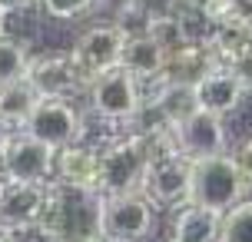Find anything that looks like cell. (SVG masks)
<instances>
[{"label": "cell", "mask_w": 252, "mask_h": 242, "mask_svg": "<svg viewBox=\"0 0 252 242\" xmlns=\"http://www.w3.org/2000/svg\"><path fill=\"white\" fill-rule=\"evenodd\" d=\"M150 146L136 129L123 136H113L100 146L103 166V192L100 196H123V192H143V179L150 173Z\"/></svg>", "instance_id": "6da1fadb"}, {"label": "cell", "mask_w": 252, "mask_h": 242, "mask_svg": "<svg viewBox=\"0 0 252 242\" xmlns=\"http://www.w3.org/2000/svg\"><path fill=\"white\" fill-rule=\"evenodd\" d=\"M249 192V182L242 176L236 156H213V159H199L192 163V203L206 206L219 216H226L229 209L246 199Z\"/></svg>", "instance_id": "7a4b0ae2"}, {"label": "cell", "mask_w": 252, "mask_h": 242, "mask_svg": "<svg viewBox=\"0 0 252 242\" xmlns=\"http://www.w3.org/2000/svg\"><path fill=\"white\" fill-rule=\"evenodd\" d=\"M156 206L143 192L96 196V236L103 242H143L153 232Z\"/></svg>", "instance_id": "3957f363"}, {"label": "cell", "mask_w": 252, "mask_h": 242, "mask_svg": "<svg viewBox=\"0 0 252 242\" xmlns=\"http://www.w3.org/2000/svg\"><path fill=\"white\" fill-rule=\"evenodd\" d=\"M90 93V106H93V113L106 120V123H136L139 113H143V106H146V90L139 83L129 70L123 66H116L110 73H103L96 77L93 83L87 87Z\"/></svg>", "instance_id": "277c9868"}, {"label": "cell", "mask_w": 252, "mask_h": 242, "mask_svg": "<svg viewBox=\"0 0 252 242\" xmlns=\"http://www.w3.org/2000/svg\"><path fill=\"white\" fill-rule=\"evenodd\" d=\"M0 173L7 182H40L50 186L57 182V150L40 143L30 133H13V140L7 143V150L0 156Z\"/></svg>", "instance_id": "5b68a950"}, {"label": "cell", "mask_w": 252, "mask_h": 242, "mask_svg": "<svg viewBox=\"0 0 252 242\" xmlns=\"http://www.w3.org/2000/svg\"><path fill=\"white\" fill-rule=\"evenodd\" d=\"M143 196L159 209H183L192 203V159L183 153L153 159L143 179Z\"/></svg>", "instance_id": "8992f818"}, {"label": "cell", "mask_w": 252, "mask_h": 242, "mask_svg": "<svg viewBox=\"0 0 252 242\" xmlns=\"http://www.w3.org/2000/svg\"><path fill=\"white\" fill-rule=\"evenodd\" d=\"M123 47H126V37L120 33V27H116L113 20H110V24H93L76 37V43L70 50H73L76 66H80L83 77H87V87L96 77H103V73H110V70L120 66Z\"/></svg>", "instance_id": "52a82bcc"}, {"label": "cell", "mask_w": 252, "mask_h": 242, "mask_svg": "<svg viewBox=\"0 0 252 242\" xmlns=\"http://www.w3.org/2000/svg\"><path fill=\"white\" fill-rule=\"evenodd\" d=\"M27 80L37 87V93L43 100H70L73 93H80L87 87V77L76 66L73 50H47L30 57Z\"/></svg>", "instance_id": "ba28073f"}, {"label": "cell", "mask_w": 252, "mask_h": 242, "mask_svg": "<svg viewBox=\"0 0 252 242\" xmlns=\"http://www.w3.org/2000/svg\"><path fill=\"white\" fill-rule=\"evenodd\" d=\"M24 133L37 136L40 143H47V146H53L60 153V150H66V146L83 140L87 123H83L80 110L70 100H40L33 116L27 120Z\"/></svg>", "instance_id": "9c48e42d"}, {"label": "cell", "mask_w": 252, "mask_h": 242, "mask_svg": "<svg viewBox=\"0 0 252 242\" xmlns=\"http://www.w3.org/2000/svg\"><path fill=\"white\" fill-rule=\"evenodd\" d=\"M53 186V182H50ZM50 186L40 182H3L0 186V229L3 232H33L43 219Z\"/></svg>", "instance_id": "30bf717a"}, {"label": "cell", "mask_w": 252, "mask_h": 242, "mask_svg": "<svg viewBox=\"0 0 252 242\" xmlns=\"http://www.w3.org/2000/svg\"><path fill=\"white\" fill-rule=\"evenodd\" d=\"M57 182L70 192L100 196L103 192V166H100V146L73 143L57 153Z\"/></svg>", "instance_id": "8fae6325"}, {"label": "cell", "mask_w": 252, "mask_h": 242, "mask_svg": "<svg viewBox=\"0 0 252 242\" xmlns=\"http://www.w3.org/2000/svg\"><path fill=\"white\" fill-rule=\"evenodd\" d=\"M226 116H216L209 110H199L196 116H189L183 126H176V140H179V153L199 163V159H213V156H222L229 146L226 136Z\"/></svg>", "instance_id": "7c38bea8"}, {"label": "cell", "mask_w": 252, "mask_h": 242, "mask_svg": "<svg viewBox=\"0 0 252 242\" xmlns=\"http://www.w3.org/2000/svg\"><path fill=\"white\" fill-rule=\"evenodd\" d=\"M196 96H199L202 110H209V113H216V116H229L246 103L249 87H246L229 66H216V70H209V73L196 83Z\"/></svg>", "instance_id": "4fadbf2b"}, {"label": "cell", "mask_w": 252, "mask_h": 242, "mask_svg": "<svg viewBox=\"0 0 252 242\" xmlns=\"http://www.w3.org/2000/svg\"><path fill=\"white\" fill-rule=\"evenodd\" d=\"M146 106L173 129L183 126L189 116H196L202 110L192 83H166V80H159L153 93H146Z\"/></svg>", "instance_id": "5bb4252c"}, {"label": "cell", "mask_w": 252, "mask_h": 242, "mask_svg": "<svg viewBox=\"0 0 252 242\" xmlns=\"http://www.w3.org/2000/svg\"><path fill=\"white\" fill-rule=\"evenodd\" d=\"M209 47H213L216 60L222 66H229L232 60H239L242 53L252 47V13L232 10L229 17H222L219 24H213Z\"/></svg>", "instance_id": "9a60e30c"}, {"label": "cell", "mask_w": 252, "mask_h": 242, "mask_svg": "<svg viewBox=\"0 0 252 242\" xmlns=\"http://www.w3.org/2000/svg\"><path fill=\"white\" fill-rule=\"evenodd\" d=\"M216 66H222L219 60H216L213 47L206 43V40H192L189 47H183L179 53H173L169 60H166V73L163 80L166 83H199L209 70H216Z\"/></svg>", "instance_id": "2e32d148"}, {"label": "cell", "mask_w": 252, "mask_h": 242, "mask_svg": "<svg viewBox=\"0 0 252 242\" xmlns=\"http://www.w3.org/2000/svg\"><path fill=\"white\" fill-rule=\"evenodd\" d=\"M166 50L153 37H129L123 47V60L120 66L129 70L139 83H159L166 73Z\"/></svg>", "instance_id": "e0dca14e"}, {"label": "cell", "mask_w": 252, "mask_h": 242, "mask_svg": "<svg viewBox=\"0 0 252 242\" xmlns=\"http://www.w3.org/2000/svg\"><path fill=\"white\" fill-rule=\"evenodd\" d=\"M40 96L37 87L30 83L27 77L20 80H10V83H0V120L13 129V133H20L27 126V120L33 116V110L40 106Z\"/></svg>", "instance_id": "ac0fdd59"}, {"label": "cell", "mask_w": 252, "mask_h": 242, "mask_svg": "<svg viewBox=\"0 0 252 242\" xmlns=\"http://www.w3.org/2000/svg\"><path fill=\"white\" fill-rule=\"evenodd\" d=\"M219 232H222V216L219 212L206 209V206H196V203L176 209L173 239H179V242H219Z\"/></svg>", "instance_id": "d6986e66"}, {"label": "cell", "mask_w": 252, "mask_h": 242, "mask_svg": "<svg viewBox=\"0 0 252 242\" xmlns=\"http://www.w3.org/2000/svg\"><path fill=\"white\" fill-rule=\"evenodd\" d=\"M27 70H30V50H27V43L20 37L0 33V83L27 77Z\"/></svg>", "instance_id": "ffe728a7"}, {"label": "cell", "mask_w": 252, "mask_h": 242, "mask_svg": "<svg viewBox=\"0 0 252 242\" xmlns=\"http://www.w3.org/2000/svg\"><path fill=\"white\" fill-rule=\"evenodd\" d=\"M150 37L166 50V57H173V53H179L183 47H189V43H192V33H189L183 13L166 17V20H156V24H153V30H150Z\"/></svg>", "instance_id": "44dd1931"}, {"label": "cell", "mask_w": 252, "mask_h": 242, "mask_svg": "<svg viewBox=\"0 0 252 242\" xmlns=\"http://www.w3.org/2000/svg\"><path fill=\"white\" fill-rule=\"evenodd\" d=\"M219 242H252V199H242L236 209L222 216Z\"/></svg>", "instance_id": "7402d4cb"}, {"label": "cell", "mask_w": 252, "mask_h": 242, "mask_svg": "<svg viewBox=\"0 0 252 242\" xmlns=\"http://www.w3.org/2000/svg\"><path fill=\"white\" fill-rule=\"evenodd\" d=\"M37 3L50 20H63V24L80 20V17L96 10V0H37Z\"/></svg>", "instance_id": "603a6c76"}, {"label": "cell", "mask_w": 252, "mask_h": 242, "mask_svg": "<svg viewBox=\"0 0 252 242\" xmlns=\"http://www.w3.org/2000/svg\"><path fill=\"white\" fill-rule=\"evenodd\" d=\"M133 7H136L139 13H146L153 24H156V20H166V17H176V13H183L179 0H133Z\"/></svg>", "instance_id": "cb8c5ba5"}, {"label": "cell", "mask_w": 252, "mask_h": 242, "mask_svg": "<svg viewBox=\"0 0 252 242\" xmlns=\"http://www.w3.org/2000/svg\"><path fill=\"white\" fill-rule=\"evenodd\" d=\"M236 163H239V169H242V176H246V182L252 186V136L249 140H242L239 146H236Z\"/></svg>", "instance_id": "d4e9b609"}, {"label": "cell", "mask_w": 252, "mask_h": 242, "mask_svg": "<svg viewBox=\"0 0 252 242\" xmlns=\"http://www.w3.org/2000/svg\"><path fill=\"white\" fill-rule=\"evenodd\" d=\"M229 70H232V73H236V77L249 87V93H252V47L242 53L239 60H232V63H229Z\"/></svg>", "instance_id": "484cf974"}, {"label": "cell", "mask_w": 252, "mask_h": 242, "mask_svg": "<svg viewBox=\"0 0 252 242\" xmlns=\"http://www.w3.org/2000/svg\"><path fill=\"white\" fill-rule=\"evenodd\" d=\"M133 0H96V10H103V13H110V20H113L120 10H126Z\"/></svg>", "instance_id": "4316f807"}, {"label": "cell", "mask_w": 252, "mask_h": 242, "mask_svg": "<svg viewBox=\"0 0 252 242\" xmlns=\"http://www.w3.org/2000/svg\"><path fill=\"white\" fill-rule=\"evenodd\" d=\"M37 0H0V10L3 13H13V10H27V7H33Z\"/></svg>", "instance_id": "83f0119b"}, {"label": "cell", "mask_w": 252, "mask_h": 242, "mask_svg": "<svg viewBox=\"0 0 252 242\" xmlns=\"http://www.w3.org/2000/svg\"><path fill=\"white\" fill-rule=\"evenodd\" d=\"M60 242H103L96 232H76V236H66V239H60Z\"/></svg>", "instance_id": "f1b7e54d"}, {"label": "cell", "mask_w": 252, "mask_h": 242, "mask_svg": "<svg viewBox=\"0 0 252 242\" xmlns=\"http://www.w3.org/2000/svg\"><path fill=\"white\" fill-rule=\"evenodd\" d=\"M10 140H13V129L0 120V156H3V150H7V143H10Z\"/></svg>", "instance_id": "f546056e"}, {"label": "cell", "mask_w": 252, "mask_h": 242, "mask_svg": "<svg viewBox=\"0 0 252 242\" xmlns=\"http://www.w3.org/2000/svg\"><path fill=\"white\" fill-rule=\"evenodd\" d=\"M0 242H17V236H13V232H3V229H0Z\"/></svg>", "instance_id": "4dcf8cb0"}, {"label": "cell", "mask_w": 252, "mask_h": 242, "mask_svg": "<svg viewBox=\"0 0 252 242\" xmlns=\"http://www.w3.org/2000/svg\"><path fill=\"white\" fill-rule=\"evenodd\" d=\"M3 20H7V13L0 10V33H3V27H7V24H3Z\"/></svg>", "instance_id": "1f68e13d"}, {"label": "cell", "mask_w": 252, "mask_h": 242, "mask_svg": "<svg viewBox=\"0 0 252 242\" xmlns=\"http://www.w3.org/2000/svg\"><path fill=\"white\" fill-rule=\"evenodd\" d=\"M169 242H179V239H169Z\"/></svg>", "instance_id": "d6a6232c"}]
</instances>
